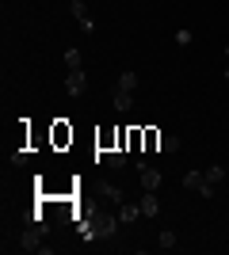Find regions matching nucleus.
Returning <instances> with one entry per match:
<instances>
[{
    "mask_svg": "<svg viewBox=\"0 0 229 255\" xmlns=\"http://www.w3.org/2000/svg\"><path fill=\"white\" fill-rule=\"evenodd\" d=\"M119 213H107V210H99L92 213V229H96V236H103V240H111V236L119 233Z\"/></svg>",
    "mask_w": 229,
    "mask_h": 255,
    "instance_id": "nucleus-1",
    "label": "nucleus"
},
{
    "mask_svg": "<svg viewBox=\"0 0 229 255\" xmlns=\"http://www.w3.org/2000/svg\"><path fill=\"white\" fill-rule=\"evenodd\" d=\"M184 187L187 191H195V194H203V198H214V183H207V171H187L184 175Z\"/></svg>",
    "mask_w": 229,
    "mask_h": 255,
    "instance_id": "nucleus-2",
    "label": "nucleus"
},
{
    "mask_svg": "<svg viewBox=\"0 0 229 255\" xmlns=\"http://www.w3.org/2000/svg\"><path fill=\"white\" fill-rule=\"evenodd\" d=\"M42 244H46V229L42 225H31V229H27V233L19 236V252H42Z\"/></svg>",
    "mask_w": 229,
    "mask_h": 255,
    "instance_id": "nucleus-3",
    "label": "nucleus"
},
{
    "mask_svg": "<svg viewBox=\"0 0 229 255\" xmlns=\"http://www.w3.org/2000/svg\"><path fill=\"white\" fill-rule=\"evenodd\" d=\"M65 92L73 99H80L88 92V76H84V69H69V76H65Z\"/></svg>",
    "mask_w": 229,
    "mask_h": 255,
    "instance_id": "nucleus-4",
    "label": "nucleus"
},
{
    "mask_svg": "<svg viewBox=\"0 0 229 255\" xmlns=\"http://www.w3.org/2000/svg\"><path fill=\"white\" fill-rule=\"evenodd\" d=\"M69 11L76 15V23H80V27H84L88 34L96 31V19H92V11H88V4H84V0H69Z\"/></svg>",
    "mask_w": 229,
    "mask_h": 255,
    "instance_id": "nucleus-5",
    "label": "nucleus"
},
{
    "mask_svg": "<svg viewBox=\"0 0 229 255\" xmlns=\"http://www.w3.org/2000/svg\"><path fill=\"white\" fill-rule=\"evenodd\" d=\"M138 179H142V191H161V171L153 164H138Z\"/></svg>",
    "mask_w": 229,
    "mask_h": 255,
    "instance_id": "nucleus-6",
    "label": "nucleus"
},
{
    "mask_svg": "<svg viewBox=\"0 0 229 255\" xmlns=\"http://www.w3.org/2000/svg\"><path fill=\"white\" fill-rule=\"evenodd\" d=\"M138 206H142V217H161V198H157V191H142Z\"/></svg>",
    "mask_w": 229,
    "mask_h": 255,
    "instance_id": "nucleus-7",
    "label": "nucleus"
},
{
    "mask_svg": "<svg viewBox=\"0 0 229 255\" xmlns=\"http://www.w3.org/2000/svg\"><path fill=\"white\" fill-rule=\"evenodd\" d=\"M115 213H119L122 225H134L138 217H142V206H138V202H122V206H115Z\"/></svg>",
    "mask_w": 229,
    "mask_h": 255,
    "instance_id": "nucleus-8",
    "label": "nucleus"
},
{
    "mask_svg": "<svg viewBox=\"0 0 229 255\" xmlns=\"http://www.w3.org/2000/svg\"><path fill=\"white\" fill-rule=\"evenodd\" d=\"M99 194H103V198H107L111 206H122V202H126V194H122L119 187H115V183H103V187H99Z\"/></svg>",
    "mask_w": 229,
    "mask_h": 255,
    "instance_id": "nucleus-9",
    "label": "nucleus"
},
{
    "mask_svg": "<svg viewBox=\"0 0 229 255\" xmlns=\"http://www.w3.org/2000/svg\"><path fill=\"white\" fill-rule=\"evenodd\" d=\"M111 103H115V111H130V107H134V92H122V88H115Z\"/></svg>",
    "mask_w": 229,
    "mask_h": 255,
    "instance_id": "nucleus-10",
    "label": "nucleus"
},
{
    "mask_svg": "<svg viewBox=\"0 0 229 255\" xmlns=\"http://www.w3.org/2000/svg\"><path fill=\"white\" fill-rule=\"evenodd\" d=\"M103 160H107V168H115V171L126 168V149H107V152H103Z\"/></svg>",
    "mask_w": 229,
    "mask_h": 255,
    "instance_id": "nucleus-11",
    "label": "nucleus"
},
{
    "mask_svg": "<svg viewBox=\"0 0 229 255\" xmlns=\"http://www.w3.org/2000/svg\"><path fill=\"white\" fill-rule=\"evenodd\" d=\"M65 65H69V69H84V53L76 50V46H69V50H65Z\"/></svg>",
    "mask_w": 229,
    "mask_h": 255,
    "instance_id": "nucleus-12",
    "label": "nucleus"
},
{
    "mask_svg": "<svg viewBox=\"0 0 229 255\" xmlns=\"http://www.w3.org/2000/svg\"><path fill=\"white\" fill-rule=\"evenodd\" d=\"M119 88H122V92H134V88H138V73H130V69L119 73Z\"/></svg>",
    "mask_w": 229,
    "mask_h": 255,
    "instance_id": "nucleus-13",
    "label": "nucleus"
},
{
    "mask_svg": "<svg viewBox=\"0 0 229 255\" xmlns=\"http://www.w3.org/2000/svg\"><path fill=\"white\" fill-rule=\"evenodd\" d=\"M222 179H226V168H222V164H210V168H207V183H214V187H218Z\"/></svg>",
    "mask_w": 229,
    "mask_h": 255,
    "instance_id": "nucleus-14",
    "label": "nucleus"
},
{
    "mask_svg": "<svg viewBox=\"0 0 229 255\" xmlns=\"http://www.w3.org/2000/svg\"><path fill=\"white\" fill-rule=\"evenodd\" d=\"M54 141H57V145L73 141V129H65V122H57V126H54Z\"/></svg>",
    "mask_w": 229,
    "mask_h": 255,
    "instance_id": "nucleus-15",
    "label": "nucleus"
},
{
    "mask_svg": "<svg viewBox=\"0 0 229 255\" xmlns=\"http://www.w3.org/2000/svg\"><path fill=\"white\" fill-rule=\"evenodd\" d=\"M157 244H161L164 252H168V248H176V233H172V229H164V233H161V240H157Z\"/></svg>",
    "mask_w": 229,
    "mask_h": 255,
    "instance_id": "nucleus-16",
    "label": "nucleus"
},
{
    "mask_svg": "<svg viewBox=\"0 0 229 255\" xmlns=\"http://www.w3.org/2000/svg\"><path fill=\"white\" fill-rule=\"evenodd\" d=\"M180 145H184L180 137H164V141H161V149H164V152H180Z\"/></svg>",
    "mask_w": 229,
    "mask_h": 255,
    "instance_id": "nucleus-17",
    "label": "nucleus"
},
{
    "mask_svg": "<svg viewBox=\"0 0 229 255\" xmlns=\"http://www.w3.org/2000/svg\"><path fill=\"white\" fill-rule=\"evenodd\" d=\"M161 133H157V129H145V145H149V149H157V145H161Z\"/></svg>",
    "mask_w": 229,
    "mask_h": 255,
    "instance_id": "nucleus-18",
    "label": "nucleus"
},
{
    "mask_svg": "<svg viewBox=\"0 0 229 255\" xmlns=\"http://www.w3.org/2000/svg\"><path fill=\"white\" fill-rule=\"evenodd\" d=\"M27 156H31L27 149H15V152H11V164H27Z\"/></svg>",
    "mask_w": 229,
    "mask_h": 255,
    "instance_id": "nucleus-19",
    "label": "nucleus"
},
{
    "mask_svg": "<svg viewBox=\"0 0 229 255\" xmlns=\"http://www.w3.org/2000/svg\"><path fill=\"white\" fill-rule=\"evenodd\" d=\"M176 46H191V31H176Z\"/></svg>",
    "mask_w": 229,
    "mask_h": 255,
    "instance_id": "nucleus-20",
    "label": "nucleus"
},
{
    "mask_svg": "<svg viewBox=\"0 0 229 255\" xmlns=\"http://www.w3.org/2000/svg\"><path fill=\"white\" fill-rule=\"evenodd\" d=\"M226 65H229V46H226Z\"/></svg>",
    "mask_w": 229,
    "mask_h": 255,
    "instance_id": "nucleus-21",
    "label": "nucleus"
},
{
    "mask_svg": "<svg viewBox=\"0 0 229 255\" xmlns=\"http://www.w3.org/2000/svg\"><path fill=\"white\" fill-rule=\"evenodd\" d=\"M226 80H229V65H226Z\"/></svg>",
    "mask_w": 229,
    "mask_h": 255,
    "instance_id": "nucleus-22",
    "label": "nucleus"
}]
</instances>
